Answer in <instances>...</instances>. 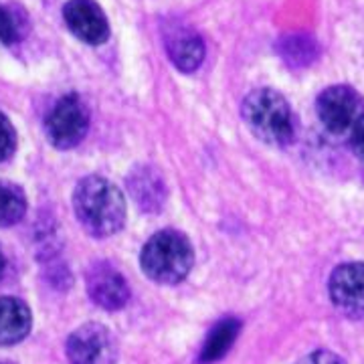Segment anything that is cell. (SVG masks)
Instances as JSON below:
<instances>
[{
    "label": "cell",
    "instance_id": "cell-1",
    "mask_svg": "<svg viewBox=\"0 0 364 364\" xmlns=\"http://www.w3.org/2000/svg\"><path fill=\"white\" fill-rule=\"evenodd\" d=\"M73 210L93 237H109L126 223V198L114 182L102 176H87L75 186Z\"/></svg>",
    "mask_w": 364,
    "mask_h": 364
},
{
    "label": "cell",
    "instance_id": "cell-2",
    "mask_svg": "<svg viewBox=\"0 0 364 364\" xmlns=\"http://www.w3.org/2000/svg\"><path fill=\"white\" fill-rule=\"evenodd\" d=\"M241 114L251 134L263 144L287 146L294 140V114L279 91L269 87L251 91L243 102Z\"/></svg>",
    "mask_w": 364,
    "mask_h": 364
},
{
    "label": "cell",
    "instance_id": "cell-3",
    "mask_svg": "<svg viewBox=\"0 0 364 364\" xmlns=\"http://www.w3.org/2000/svg\"><path fill=\"white\" fill-rule=\"evenodd\" d=\"M195 263V251L188 237L174 229H164L152 235L142 249V272L156 284L174 286L182 282Z\"/></svg>",
    "mask_w": 364,
    "mask_h": 364
},
{
    "label": "cell",
    "instance_id": "cell-4",
    "mask_svg": "<svg viewBox=\"0 0 364 364\" xmlns=\"http://www.w3.org/2000/svg\"><path fill=\"white\" fill-rule=\"evenodd\" d=\"M90 130V109L77 93H67L53 105L45 122L49 142L59 150L75 148Z\"/></svg>",
    "mask_w": 364,
    "mask_h": 364
},
{
    "label": "cell",
    "instance_id": "cell-5",
    "mask_svg": "<svg viewBox=\"0 0 364 364\" xmlns=\"http://www.w3.org/2000/svg\"><path fill=\"white\" fill-rule=\"evenodd\" d=\"M316 112L330 134H348L364 116V100L350 85H330L316 100Z\"/></svg>",
    "mask_w": 364,
    "mask_h": 364
},
{
    "label": "cell",
    "instance_id": "cell-6",
    "mask_svg": "<svg viewBox=\"0 0 364 364\" xmlns=\"http://www.w3.org/2000/svg\"><path fill=\"white\" fill-rule=\"evenodd\" d=\"M67 358L71 364H116L117 342L102 324H83L67 340Z\"/></svg>",
    "mask_w": 364,
    "mask_h": 364
},
{
    "label": "cell",
    "instance_id": "cell-7",
    "mask_svg": "<svg viewBox=\"0 0 364 364\" xmlns=\"http://www.w3.org/2000/svg\"><path fill=\"white\" fill-rule=\"evenodd\" d=\"M330 299L340 312L364 320V263H342L330 275Z\"/></svg>",
    "mask_w": 364,
    "mask_h": 364
},
{
    "label": "cell",
    "instance_id": "cell-8",
    "mask_svg": "<svg viewBox=\"0 0 364 364\" xmlns=\"http://www.w3.org/2000/svg\"><path fill=\"white\" fill-rule=\"evenodd\" d=\"M69 31L87 45H102L109 39V21L95 0H69L63 6Z\"/></svg>",
    "mask_w": 364,
    "mask_h": 364
},
{
    "label": "cell",
    "instance_id": "cell-9",
    "mask_svg": "<svg viewBox=\"0 0 364 364\" xmlns=\"http://www.w3.org/2000/svg\"><path fill=\"white\" fill-rule=\"evenodd\" d=\"M87 294L95 306L107 312L122 310L130 299V287L122 273L109 263H95L87 272Z\"/></svg>",
    "mask_w": 364,
    "mask_h": 364
},
{
    "label": "cell",
    "instance_id": "cell-10",
    "mask_svg": "<svg viewBox=\"0 0 364 364\" xmlns=\"http://www.w3.org/2000/svg\"><path fill=\"white\" fill-rule=\"evenodd\" d=\"M164 47L168 51L170 61L181 69L182 73L196 71L205 59V43L198 33L191 26L172 23L164 26Z\"/></svg>",
    "mask_w": 364,
    "mask_h": 364
},
{
    "label": "cell",
    "instance_id": "cell-11",
    "mask_svg": "<svg viewBox=\"0 0 364 364\" xmlns=\"http://www.w3.org/2000/svg\"><path fill=\"white\" fill-rule=\"evenodd\" d=\"M31 310L23 299L0 298V346H13L28 336L31 332Z\"/></svg>",
    "mask_w": 364,
    "mask_h": 364
},
{
    "label": "cell",
    "instance_id": "cell-12",
    "mask_svg": "<svg viewBox=\"0 0 364 364\" xmlns=\"http://www.w3.org/2000/svg\"><path fill=\"white\" fill-rule=\"evenodd\" d=\"M128 186H130L132 196L136 198V203L142 208L156 210V208L162 207L164 196H166V188L162 184V178L152 168L142 166L136 172H132Z\"/></svg>",
    "mask_w": 364,
    "mask_h": 364
},
{
    "label": "cell",
    "instance_id": "cell-13",
    "mask_svg": "<svg viewBox=\"0 0 364 364\" xmlns=\"http://www.w3.org/2000/svg\"><path fill=\"white\" fill-rule=\"evenodd\" d=\"M241 332V322L237 318H223L217 324L213 326V330L208 332L207 340L203 344L200 350V363H217L221 360L227 352L231 350L235 340Z\"/></svg>",
    "mask_w": 364,
    "mask_h": 364
},
{
    "label": "cell",
    "instance_id": "cell-14",
    "mask_svg": "<svg viewBox=\"0 0 364 364\" xmlns=\"http://www.w3.org/2000/svg\"><path fill=\"white\" fill-rule=\"evenodd\" d=\"M31 28L26 11L16 4H0V47H13L25 39Z\"/></svg>",
    "mask_w": 364,
    "mask_h": 364
},
{
    "label": "cell",
    "instance_id": "cell-15",
    "mask_svg": "<svg viewBox=\"0 0 364 364\" xmlns=\"http://www.w3.org/2000/svg\"><path fill=\"white\" fill-rule=\"evenodd\" d=\"M277 51L282 55V59L287 65L291 67H304L310 65L316 55H318V43L310 35H286L279 41Z\"/></svg>",
    "mask_w": 364,
    "mask_h": 364
},
{
    "label": "cell",
    "instance_id": "cell-16",
    "mask_svg": "<svg viewBox=\"0 0 364 364\" xmlns=\"http://www.w3.org/2000/svg\"><path fill=\"white\" fill-rule=\"evenodd\" d=\"M26 213V196L21 186L0 181V227H11Z\"/></svg>",
    "mask_w": 364,
    "mask_h": 364
},
{
    "label": "cell",
    "instance_id": "cell-17",
    "mask_svg": "<svg viewBox=\"0 0 364 364\" xmlns=\"http://www.w3.org/2000/svg\"><path fill=\"white\" fill-rule=\"evenodd\" d=\"M14 148H16V132L11 119L0 112V162L13 156Z\"/></svg>",
    "mask_w": 364,
    "mask_h": 364
},
{
    "label": "cell",
    "instance_id": "cell-18",
    "mask_svg": "<svg viewBox=\"0 0 364 364\" xmlns=\"http://www.w3.org/2000/svg\"><path fill=\"white\" fill-rule=\"evenodd\" d=\"M296 364H346L338 354L330 350H314L308 356L299 358Z\"/></svg>",
    "mask_w": 364,
    "mask_h": 364
},
{
    "label": "cell",
    "instance_id": "cell-19",
    "mask_svg": "<svg viewBox=\"0 0 364 364\" xmlns=\"http://www.w3.org/2000/svg\"><path fill=\"white\" fill-rule=\"evenodd\" d=\"M350 144L354 154L364 162V116L356 122V126L350 130Z\"/></svg>",
    "mask_w": 364,
    "mask_h": 364
},
{
    "label": "cell",
    "instance_id": "cell-20",
    "mask_svg": "<svg viewBox=\"0 0 364 364\" xmlns=\"http://www.w3.org/2000/svg\"><path fill=\"white\" fill-rule=\"evenodd\" d=\"M4 265H6V261H4V255H2V251H0V275L4 272Z\"/></svg>",
    "mask_w": 364,
    "mask_h": 364
},
{
    "label": "cell",
    "instance_id": "cell-21",
    "mask_svg": "<svg viewBox=\"0 0 364 364\" xmlns=\"http://www.w3.org/2000/svg\"><path fill=\"white\" fill-rule=\"evenodd\" d=\"M0 364H9V363H0Z\"/></svg>",
    "mask_w": 364,
    "mask_h": 364
}]
</instances>
